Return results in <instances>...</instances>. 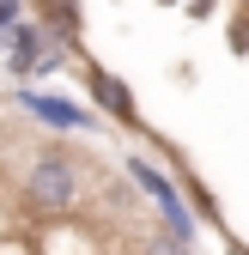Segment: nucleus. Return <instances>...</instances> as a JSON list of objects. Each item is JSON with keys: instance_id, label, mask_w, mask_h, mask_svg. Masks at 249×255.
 I'll list each match as a JSON object with an SVG mask.
<instances>
[{"instance_id": "obj_1", "label": "nucleus", "mask_w": 249, "mask_h": 255, "mask_svg": "<svg viewBox=\"0 0 249 255\" xmlns=\"http://www.w3.org/2000/svg\"><path fill=\"white\" fill-rule=\"evenodd\" d=\"M24 201L37 213H67L73 207V164L67 158H37L24 176Z\"/></svg>"}, {"instance_id": "obj_2", "label": "nucleus", "mask_w": 249, "mask_h": 255, "mask_svg": "<svg viewBox=\"0 0 249 255\" xmlns=\"http://www.w3.org/2000/svg\"><path fill=\"white\" fill-rule=\"evenodd\" d=\"M91 91H98V98H104V104H110L116 116H128V91H122V85H116L110 73H91Z\"/></svg>"}, {"instance_id": "obj_3", "label": "nucleus", "mask_w": 249, "mask_h": 255, "mask_svg": "<svg viewBox=\"0 0 249 255\" xmlns=\"http://www.w3.org/2000/svg\"><path fill=\"white\" fill-rule=\"evenodd\" d=\"M140 255H189V249H182V231H170V237H146Z\"/></svg>"}, {"instance_id": "obj_4", "label": "nucleus", "mask_w": 249, "mask_h": 255, "mask_svg": "<svg viewBox=\"0 0 249 255\" xmlns=\"http://www.w3.org/2000/svg\"><path fill=\"white\" fill-rule=\"evenodd\" d=\"M37 116H49L55 128H67V122H73V110H67V104H49V98H37Z\"/></svg>"}, {"instance_id": "obj_5", "label": "nucleus", "mask_w": 249, "mask_h": 255, "mask_svg": "<svg viewBox=\"0 0 249 255\" xmlns=\"http://www.w3.org/2000/svg\"><path fill=\"white\" fill-rule=\"evenodd\" d=\"M231 49H249V12L231 18Z\"/></svg>"}]
</instances>
